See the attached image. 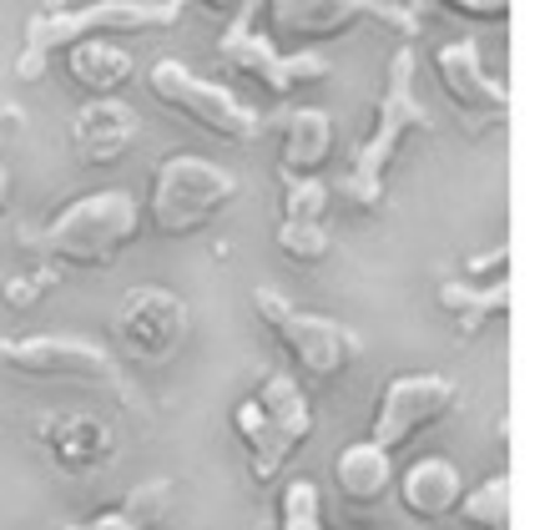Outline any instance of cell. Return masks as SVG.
<instances>
[{
    "instance_id": "obj_1",
    "label": "cell",
    "mask_w": 555,
    "mask_h": 530,
    "mask_svg": "<svg viewBox=\"0 0 555 530\" xmlns=\"http://www.w3.org/2000/svg\"><path fill=\"white\" fill-rule=\"evenodd\" d=\"M420 56L414 46L404 41L389 56V72H384V91H379V112H374V127L369 137L353 147L349 172L334 182V197L353 203L359 212H379L384 207V188H389V167L399 163L404 142L420 132H429V106L420 102Z\"/></svg>"
},
{
    "instance_id": "obj_2",
    "label": "cell",
    "mask_w": 555,
    "mask_h": 530,
    "mask_svg": "<svg viewBox=\"0 0 555 530\" xmlns=\"http://www.w3.org/2000/svg\"><path fill=\"white\" fill-rule=\"evenodd\" d=\"M182 21V0H96V5H72V11H36L26 21V36L15 46V81L36 87L56 51H72L91 36H152L172 30Z\"/></svg>"
},
{
    "instance_id": "obj_3",
    "label": "cell",
    "mask_w": 555,
    "mask_h": 530,
    "mask_svg": "<svg viewBox=\"0 0 555 530\" xmlns=\"http://www.w3.org/2000/svg\"><path fill=\"white\" fill-rule=\"evenodd\" d=\"M142 233V207L132 192L102 188L81 192L30 237V253H41L51 268H112Z\"/></svg>"
},
{
    "instance_id": "obj_4",
    "label": "cell",
    "mask_w": 555,
    "mask_h": 530,
    "mask_svg": "<svg viewBox=\"0 0 555 530\" xmlns=\"http://www.w3.org/2000/svg\"><path fill=\"white\" fill-rule=\"evenodd\" d=\"M237 203V177L203 152H172L152 167L146 222L157 237H192Z\"/></svg>"
},
{
    "instance_id": "obj_5",
    "label": "cell",
    "mask_w": 555,
    "mask_h": 530,
    "mask_svg": "<svg viewBox=\"0 0 555 530\" xmlns=\"http://www.w3.org/2000/svg\"><path fill=\"white\" fill-rule=\"evenodd\" d=\"M0 369H11L21 379L41 384H76V389H102L117 395L121 404H137V389L127 384V369L106 344L87 334H21L0 339Z\"/></svg>"
},
{
    "instance_id": "obj_6",
    "label": "cell",
    "mask_w": 555,
    "mask_h": 530,
    "mask_svg": "<svg viewBox=\"0 0 555 530\" xmlns=\"http://www.w3.org/2000/svg\"><path fill=\"white\" fill-rule=\"evenodd\" d=\"M146 91H152V102L157 106L177 112V117H188L197 132L218 137V142H233V147H253V142L268 132V121H263L258 106H248L233 87H222V81H212V76L192 72L188 61H172V56L152 61Z\"/></svg>"
},
{
    "instance_id": "obj_7",
    "label": "cell",
    "mask_w": 555,
    "mask_h": 530,
    "mask_svg": "<svg viewBox=\"0 0 555 530\" xmlns=\"http://www.w3.org/2000/svg\"><path fill=\"white\" fill-rule=\"evenodd\" d=\"M359 26H384L399 41H420L424 15L420 5H404V0H268V36L278 46L313 51Z\"/></svg>"
},
{
    "instance_id": "obj_8",
    "label": "cell",
    "mask_w": 555,
    "mask_h": 530,
    "mask_svg": "<svg viewBox=\"0 0 555 530\" xmlns=\"http://www.w3.org/2000/svg\"><path fill=\"white\" fill-rule=\"evenodd\" d=\"M253 309H258V319H263L268 334L278 339V349L288 353L313 384L344 379L353 369V359H359V349H364L359 334H353L344 319L304 309V303H293V298L278 294V288H258V294H253Z\"/></svg>"
},
{
    "instance_id": "obj_9",
    "label": "cell",
    "mask_w": 555,
    "mask_h": 530,
    "mask_svg": "<svg viewBox=\"0 0 555 530\" xmlns=\"http://www.w3.org/2000/svg\"><path fill=\"white\" fill-rule=\"evenodd\" d=\"M218 61L228 66V72L258 81L268 96H293V91L323 87V81L334 76V61L323 56V51H283L268 30H258L253 5H243V11L222 26Z\"/></svg>"
},
{
    "instance_id": "obj_10",
    "label": "cell",
    "mask_w": 555,
    "mask_h": 530,
    "mask_svg": "<svg viewBox=\"0 0 555 530\" xmlns=\"http://www.w3.org/2000/svg\"><path fill=\"white\" fill-rule=\"evenodd\" d=\"M192 334V303L162 283H142L112 313V344L127 364L162 369L172 364Z\"/></svg>"
},
{
    "instance_id": "obj_11",
    "label": "cell",
    "mask_w": 555,
    "mask_h": 530,
    "mask_svg": "<svg viewBox=\"0 0 555 530\" xmlns=\"http://www.w3.org/2000/svg\"><path fill=\"white\" fill-rule=\"evenodd\" d=\"M454 404H460V384L444 379V374H399L374 399L369 440L395 455L399 444H410V440H420L424 429H435Z\"/></svg>"
},
{
    "instance_id": "obj_12",
    "label": "cell",
    "mask_w": 555,
    "mask_h": 530,
    "mask_svg": "<svg viewBox=\"0 0 555 530\" xmlns=\"http://www.w3.org/2000/svg\"><path fill=\"white\" fill-rule=\"evenodd\" d=\"M435 76H439V87H444V96H450L475 127L505 121V112H511V87L485 66L480 46L469 41V36L439 46L435 51Z\"/></svg>"
},
{
    "instance_id": "obj_13",
    "label": "cell",
    "mask_w": 555,
    "mask_h": 530,
    "mask_svg": "<svg viewBox=\"0 0 555 530\" xmlns=\"http://www.w3.org/2000/svg\"><path fill=\"white\" fill-rule=\"evenodd\" d=\"M36 444L46 450L51 465L72 475H91V470H106L117 460V435L106 425L102 414H46L36 419Z\"/></svg>"
},
{
    "instance_id": "obj_14",
    "label": "cell",
    "mask_w": 555,
    "mask_h": 530,
    "mask_svg": "<svg viewBox=\"0 0 555 530\" xmlns=\"http://www.w3.org/2000/svg\"><path fill=\"white\" fill-rule=\"evenodd\" d=\"M142 142V117L117 96H96L72 117V147L87 167H112Z\"/></svg>"
},
{
    "instance_id": "obj_15",
    "label": "cell",
    "mask_w": 555,
    "mask_h": 530,
    "mask_svg": "<svg viewBox=\"0 0 555 530\" xmlns=\"http://www.w3.org/2000/svg\"><path fill=\"white\" fill-rule=\"evenodd\" d=\"M395 495L404 505V516L420 520V526H439V520L454 516V505L465 495V475L460 465L444 455H424L414 465L395 475Z\"/></svg>"
},
{
    "instance_id": "obj_16",
    "label": "cell",
    "mask_w": 555,
    "mask_h": 530,
    "mask_svg": "<svg viewBox=\"0 0 555 530\" xmlns=\"http://www.w3.org/2000/svg\"><path fill=\"white\" fill-rule=\"evenodd\" d=\"M278 177H313L334 157V117L323 106H293L278 117Z\"/></svg>"
},
{
    "instance_id": "obj_17",
    "label": "cell",
    "mask_w": 555,
    "mask_h": 530,
    "mask_svg": "<svg viewBox=\"0 0 555 530\" xmlns=\"http://www.w3.org/2000/svg\"><path fill=\"white\" fill-rule=\"evenodd\" d=\"M61 56H66V76L87 91L91 102L96 96H117L137 76V56L121 46V36H91V41H76Z\"/></svg>"
},
{
    "instance_id": "obj_18",
    "label": "cell",
    "mask_w": 555,
    "mask_h": 530,
    "mask_svg": "<svg viewBox=\"0 0 555 530\" xmlns=\"http://www.w3.org/2000/svg\"><path fill=\"white\" fill-rule=\"evenodd\" d=\"M435 303L439 313L450 319L465 339H475L480 328H490L495 319L511 313V279H495V283H469V279H444L435 288Z\"/></svg>"
},
{
    "instance_id": "obj_19",
    "label": "cell",
    "mask_w": 555,
    "mask_h": 530,
    "mask_svg": "<svg viewBox=\"0 0 555 530\" xmlns=\"http://www.w3.org/2000/svg\"><path fill=\"white\" fill-rule=\"evenodd\" d=\"M395 455L389 450H379V444L369 440H353V444H344L338 450V460H334V486H338V495L344 501H353V505H379L384 495H395Z\"/></svg>"
},
{
    "instance_id": "obj_20",
    "label": "cell",
    "mask_w": 555,
    "mask_h": 530,
    "mask_svg": "<svg viewBox=\"0 0 555 530\" xmlns=\"http://www.w3.org/2000/svg\"><path fill=\"white\" fill-rule=\"evenodd\" d=\"M253 399H258V410L268 414V425L278 429V440L288 444V450H304L308 440H313V399H308V389L293 374H268L258 389H253Z\"/></svg>"
},
{
    "instance_id": "obj_21",
    "label": "cell",
    "mask_w": 555,
    "mask_h": 530,
    "mask_svg": "<svg viewBox=\"0 0 555 530\" xmlns=\"http://www.w3.org/2000/svg\"><path fill=\"white\" fill-rule=\"evenodd\" d=\"M233 435H237V444L248 450V475L258 486H273L278 475H283V465L293 460V450L278 440V429L268 425V414L258 410L253 395L233 404Z\"/></svg>"
},
{
    "instance_id": "obj_22",
    "label": "cell",
    "mask_w": 555,
    "mask_h": 530,
    "mask_svg": "<svg viewBox=\"0 0 555 530\" xmlns=\"http://www.w3.org/2000/svg\"><path fill=\"white\" fill-rule=\"evenodd\" d=\"M454 516L469 530H511V475H485L480 486L460 495Z\"/></svg>"
},
{
    "instance_id": "obj_23",
    "label": "cell",
    "mask_w": 555,
    "mask_h": 530,
    "mask_svg": "<svg viewBox=\"0 0 555 530\" xmlns=\"http://www.w3.org/2000/svg\"><path fill=\"white\" fill-rule=\"evenodd\" d=\"M283 182V218L278 222H328L334 218V182L313 177H278Z\"/></svg>"
},
{
    "instance_id": "obj_24",
    "label": "cell",
    "mask_w": 555,
    "mask_h": 530,
    "mask_svg": "<svg viewBox=\"0 0 555 530\" xmlns=\"http://www.w3.org/2000/svg\"><path fill=\"white\" fill-rule=\"evenodd\" d=\"M278 253L298 268H319L334 253V222H278L273 228Z\"/></svg>"
},
{
    "instance_id": "obj_25",
    "label": "cell",
    "mask_w": 555,
    "mask_h": 530,
    "mask_svg": "<svg viewBox=\"0 0 555 530\" xmlns=\"http://www.w3.org/2000/svg\"><path fill=\"white\" fill-rule=\"evenodd\" d=\"M56 288H61V268H51V263L26 268V273H11V279H0V309L5 313H30V309H41Z\"/></svg>"
},
{
    "instance_id": "obj_26",
    "label": "cell",
    "mask_w": 555,
    "mask_h": 530,
    "mask_svg": "<svg viewBox=\"0 0 555 530\" xmlns=\"http://www.w3.org/2000/svg\"><path fill=\"white\" fill-rule=\"evenodd\" d=\"M278 530H328L323 526V495L313 480H288L278 495Z\"/></svg>"
},
{
    "instance_id": "obj_27",
    "label": "cell",
    "mask_w": 555,
    "mask_h": 530,
    "mask_svg": "<svg viewBox=\"0 0 555 530\" xmlns=\"http://www.w3.org/2000/svg\"><path fill=\"white\" fill-rule=\"evenodd\" d=\"M172 495H177V486L167 480V475H157V480H142V486L127 490V501H121V505H127V510H132L142 526L157 530L162 520L172 516Z\"/></svg>"
},
{
    "instance_id": "obj_28",
    "label": "cell",
    "mask_w": 555,
    "mask_h": 530,
    "mask_svg": "<svg viewBox=\"0 0 555 530\" xmlns=\"http://www.w3.org/2000/svg\"><path fill=\"white\" fill-rule=\"evenodd\" d=\"M435 5L450 15H465V21H480V26L511 21V0H435Z\"/></svg>"
},
{
    "instance_id": "obj_29",
    "label": "cell",
    "mask_w": 555,
    "mask_h": 530,
    "mask_svg": "<svg viewBox=\"0 0 555 530\" xmlns=\"http://www.w3.org/2000/svg\"><path fill=\"white\" fill-rule=\"evenodd\" d=\"M56 530H152V526H142L127 505H112V510H96V516H87V520H66V526H56Z\"/></svg>"
},
{
    "instance_id": "obj_30",
    "label": "cell",
    "mask_w": 555,
    "mask_h": 530,
    "mask_svg": "<svg viewBox=\"0 0 555 530\" xmlns=\"http://www.w3.org/2000/svg\"><path fill=\"white\" fill-rule=\"evenodd\" d=\"M505 268H511V253L490 248V253H480V258H469L465 273H469V283H495V279H505Z\"/></svg>"
},
{
    "instance_id": "obj_31",
    "label": "cell",
    "mask_w": 555,
    "mask_h": 530,
    "mask_svg": "<svg viewBox=\"0 0 555 530\" xmlns=\"http://www.w3.org/2000/svg\"><path fill=\"white\" fill-rule=\"evenodd\" d=\"M197 5H207L212 15H237L243 5H253V0H197Z\"/></svg>"
},
{
    "instance_id": "obj_32",
    "label": "cell",
    "mask_w": 555,
    "mask_h": 530,
    "mask_svg": "<svg viewBox=\"0 0 555 530\" xmlns=\"http://www.w3.org/2000/svg\"><path fill=\"white\" fill-rule=\"evenodd\" d=\"M11 167H0V218H5V207H11Z\"/></svg>"
},
{
    "instance_id": "obj_33",
    "label": "cell",
    "mask_w": 555,
    "mask_h": 530,
    "mask_svg": "<svg viewBox=\"0 0 555 530\" xmlns=\"http://www.w3.org/2000/svg\"><path fill=\"white\" fill-rule=\"evenodd\" d=\"M72 5H81V0H41V11H72Z\"/></svg>"
}]
</instances>
